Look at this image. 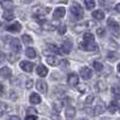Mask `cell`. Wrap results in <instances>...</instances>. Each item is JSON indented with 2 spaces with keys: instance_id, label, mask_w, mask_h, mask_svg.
<instances>
[{
  "instance_id": "26",
  "label": "cell",
  "mask_w": 120,
  "mask_h": 120,
  "mask_svg": "<svg viewBox=\"0 0 120 120\" xmlns=\"http://www.w3.org/2000/svg\"><path fill=\"white\" fill-rule=\"evenodd\" d=\"M22 40H23V42H24L25 45H31V43H33V38L30 37L29 35H23V36H22Z\"/></svg>"
},
{
  "instance_id": "36",
  "label": "cell",
  "mask_w": 120,
  "mask_h": 120,
  "mask_svg": "<svg viewBox=\"0 0 120 120\" xmlns=\"http://www.w3.org/2000/svg\"><path fill=\"white\" fill-rule=\"evenodd\" d=\"M5 58H6V56H5V54H4L3 52H0V65H1V64L4 63V60H5Z\"/></svg>"
},
{
  "instance_id": "17",
  "label": "cell",
  "mask_w": 120,
  "mask_h": 120,
  "mask_svg": "<svg viewBox=\"0 0 120 120\" xmlns=\"http://www.w3.org/2000/svg\"><path fill=\"white\" fill-rule=\"evenodd\" d=\"M0 5H1V7L5 8V10L13 8V1L12 0H0Z\"/></svg>"
},
{
  "instance_id": "39",
  "label": "cell",
  "mask_w": 120,
  "mask_h": 120,
  "mask_svg": "<svg viewBox=\"0 0 120 120\" xmlns=\"http://www.w3.org/2000/svg\"><path fill=\"white\" fill-rule=\"evenodd\" d=\"M115 11L120 13V3H119V4H116V6H115Z\"/></svg>"
},
{
  "instance_id": "38",
  "label": "cell",
  "mask_w": 120,
  "mask_h": 120,
  "mask_svg": "<svg viewBox=\"0 0 120 120\" xmlns=\"http://www.w3.org/2000/svg\"><path fill=\"white\" fill-rule=\"evenodd\" d=\"M25 118H26V119H34V120H35V119H37V115H33V114H29V115H26Z\"/></svg>"
},
{
  "instance_id": "30",
  "label": "cell",
  "mask_w": 120,
  "mask_h": 120,
  "mask_svg": "<svg viewBox=\"0 0 120 120\" xmlns=\"http://www.w3.org/2000/svg\"><path fill=\"white\" fill-rule=\"evenodd\" d=\"M7 59H8V61H11V63H13V61H16V60L18 59V56L16 55V54H8L7 55Z\"/></svg>"
},
{
  "instance_id": "37",
  "label": "cell",
  "mask_w": 120,
  "mask_h": 120,
  "mask_svg": "<svg viewBox=\"0 0 120 120\" xmlns=\"http://www.w3.org/2000/svg\"><path fill=\"white\" fill-rule=\"evenodd\" d=\"M4 91H5V86L3 84H0V96L4 95Z\"/></svg>"
},
{
  "instance_id": "29",
  "label": "cell",
  "mask_w": 120,
  "mask_h": 120,
  "mask_svg": "<svg viewBox=\"0 0 120 120\" xmlns=\"http://www.w3.org/2000/svg\"><path fill=\"white\" fill-rule=\"evenodd\" d=\"M93 67L96 70V71H101V70L103 68V65L101 63H98V61H94L93 63Z\"/></svg>"
},
{
  "instance_id": "19",
  "label": "cell",
  "mask_w": 120,
  "mask_h": 120,
  "mask_svg": "<svg viewBox=\"0 0 120 120\" xmlns=\"http://www.w3.org/2000/svg\"><path fill=\"white\" fill-rule=\"evenodd\" d=\"M105 111V105L103 103H100L95 107V109H93V115H98V114H101L102 112Z\"/></svg>"
},
{
  "instance_id": "16",
  "label": "cell",
  "mask_w": 120,
  "mask_h": 120,
  "mask_svg": "<svg viewBox=\"0 0 120 120\" xmlns=\"http://www.w3.org/2000/svg\"><path fill=\"white\" fill-rule=\"evenodd\" d=\"M3 17H4L5 21H12V19L15 18V13H13V11H12V8H10V10H5Z\"/></svg>"
},
{
  "instance_id": "40",
  "label": "cell",
  "mask_w": 120,
  "mask_h": 120,
  "mask_svg": "<svg viewBox=\"0 0 120 120\" xmlns=\"http://www.w3.org/2000/svg\"><path fill=\"white\" fill-rule=\"evenodd\" d=\"M116 70H118V72L120 73V63L118 64V66H116Z\"/></svg>"
},
{
  "instance_id": "27",
  "label": "cell",
  "mask_w": 120,
  "mask_h": 120,
  "mask_svg": "<svg viewBox=\"0 0 120 120\" xmlns=\"http://www.w3.org/2000/svg\"><path fill=\"white\" fill-rule=\"evenodd\" d=\"M56 30H58V33H59L60 35H64V34L66 33V25H64V24H59L58 28H56Z\"/></svg>"
},
{
  "instance_id": "14",
  "label": "cell",
  "mask_w": 120,
  "mask_h": 120,
  "mask_svg": "<svg viewBox=\"0 0 120 120\" xmlns=\"http://www.w3.org/2000/svg\"><path fill=\"white\" fill-rule=\"evenodd\" d=\"M46 61H47V64H49L51 66H58V65L60 64V60H59L56 56H54V55L47 56V58H46Z\"/></svg>"
},
{
  "instance_id": "5",
  "label": "cell",
  "mask_w": 120,
  "mask_h": 120,
  "mask_svg": "<svg viewBox=\"0 0 120 120\" xmlns=\"http://www.w3.org/2000/svg\"><path fill=\"white\" fill-rule=\"evenodd\" d=\"M35 83H36V89L38 90L40 93H42V94H46V93H47L48 86H47V83H46L45 81H42V79H38V81H36Z\"/></svg>"
},
{
  "instance_id": "21",
  "label": "cell",
  "mask_w": 120,
  "mask_h": 120,
  "mask_svg": "<svg viewBox=\"0 0 120 120\" xmlns=\"http://www.w3.org/2000/svg\"><path fill=\"white\" fill-rule=\"evenodd\" d=\"M93 17L95 19H97V21H102V19L105 18V13L101 11V10H96V11L93 12Z\"/></svg>"
},
{
  "instance_id": "24",
  "label": "cell",
  "mask_w": 120,
  "mask_h": 120,
  "mask_svg": "<svg viewBox=\"0 0 120 120\" xmlns=\"http://www.w3.org/2000/svg\"><path fill=\"white\" fill-rule=\"evenodd\" d=\"M83 40H85V41H95V37L91 33H84L83 34Z\"/></svg>"
},
{
  "instance_id": "15",
  "label": "cell",
  "mask_w": 120,
  "mask_h": 120,
  "mask_svg": "<svg viewBox=\"0 0 120 120\" xmlns=\"http://www.w3.org/2000/svg\"><path fill=\"white\" fill-rule=\"evenodd\" d=\"M29 101H30V103H33V105H38V103H41V97H40L38 94L33 93L31 95H30V97H29Z\"/></svg>"
},
{
  "instance_id": "18",
  "label": "cell",
  "mask_w": 120,
  "mask_h": 120,
  "mask_svg": "<svg viewBox=\"0 0 120 120\" xmlns=\"http://www.w3.org/2000/svg\"><path fill=\"white\" fill-rule=\"evenodd\" d=\"M65 116L67 119H72L76 116V109L73 107H67L66 108V112H65Z\"/></svg>"
},
{
  "instance_id": "34",
  "label": "cell",
  "mask_w": 120,
  "mask_h": 120,
  "mask_svg": "<svg viewBox=\"0 0 120 120\" xmlns=\"http://www.w3.org/2000/svg\"><path fill=\"white\" fill-rule=\"evenodd\" d=\"M93 100H94V95H90L86 100H85V103L86 105H89V103H91V101H93Z\"/></svg>"
},
{
  "instance_id": "35",
  "label": "cell",
  "mask_w": 120,
  "mask_h": 120,
  "mask_svg": "<svg viewBox=\"0 0 120 120\" xmlns=\"http://www.w3.org/2000/svg\"><path fill=\"white\" fill-rule=\"evenodd\" d=\"M60 64H61V67H63V68L68 66V61H67V60H61V61H60Z\"/></svg>"
},
{
  "instance_id": "22",
  "label": "cell",
  "mask_w": 120,
  "mask_h": 120,
  "mask_svg": "<svg viewBox=\"0 0 120 120\" xmlns=\"http://www.w3.org/2000/svg\"><path fill=\"white\" fill-rule=\"evenodd\" d=\"M63 106H64V103H63V102H59V101L54 102V103H53V109H54V112L59 113V112L63 109Z\"/></svg>"
},
{
  "instance_id": "2",
  "label": "cell",
  "mask_w": 120,
  "mask_h": 120,
  "mask_svg": "<svg viewBox=\"0 0 120 120\" xmlns=\"http://www.w3.org/2000/svg\"><path fill=\"white\" fill-rule=\"evenodd\" d=\"M79 49H83V51H89V52H97V45L94 42V41H83L79 43Z\"/></svg>"
},
{
  "instance_id": "10",
  "label": "cell",
  "mask_w": 120,
  "mask_h": 120,
  "mask_svg": "<svg viewBox=\"0 0 120 120\" xmlns=\"http://www.w3.org/2000/svg\"><path fill=\"white\" fill-rule=\"evenodd\" d=\"M72 49V43L70 41H65L61 46V48H60V53L61 54H68L70 52H71Z\"/></svg>"
},
{
  "instance_id": "6",
  "label": "cell",
  "mask_w": 120,
  "mask_h": 120,
  "mask_svg": "<svg viewBox=\"0 0 120 120\" xmlns=\"http://www.w3.org/2000/svg\"><path fill=\"white\" fill-rule=\"evenodd\" d=\"M19 66H21V68L25 72H31L34 70V64L31 61H25V60H23V61H21Z\"/></svg>"
},
{
  "instance_id": "12",
  "label": "cell",
  "mask_w": 120,
  "mask_h": 120,
  "mask_svg": "<svg viewBox=\"0 0 120 120\" xmlns=\"http://www.w3.org/2000/svg\"><path fill=\"white\" fill-rule=\"evenodd\" d=\"M67 83L71 86H76L78 84V76L76 73H70L67 77Z\"/></svg>"
},
{
  "instance_id": "9",
  "label": "cell",
  "mask_w": 120,
  "mask_h": 120,
  "mask_svg": "<svg viewBox=\"0 0 120 120\" xmlns=\"http://www.w3.org/2000/svg\"><path fill=\"white\" fill-rule=\"evenodd\" d=\"M81 76H82V78L83 79H90L91 78V75H93V72H91V70H90L89 67H86V66H83V67H81Z\"/></svg>"
},
{
  "instance_id": "13",
  "label": "cell",
  "mask_w": 120,
  "mask_h": 120,
  "mask_svg": "<svg viewBox=\"0 0 120 120\" xmlns=\"http://www.w3.org/2000/svg\"><path fill=\"white\" fill-rule=\"evenodd\" d=\"M12 76V71H11V68L10 67H3L1 70H0V77L1 78H5V79H7V78H10Z\"/></svg>"
},
{
  "instance_id": "1",
  "label": "cell",
  "mask_w": 120,
  "mask_h": 120,
  "mask_svg": "<svg viewBox=\"0 0 120 120\" xmlns=\"http://www.w3.org/2000/svg\"><path fill=\"white\" fill-rule=\"evenodd\" d=\"M70 12H71V18L73 19V21H81V19L83 18V16H84V11H83L82 6H79V4H77V3L71 5Z\"/></svg>"
},
{
  "instance_id": "23",
  "label": "cell",
  "mask_w": 120,
  "mask_h": 120,
  "mask_svg": "<svg viewBox=\"0 0 120 120\" xmlns=\"http://www.w3.org/2000/svg\"><path fill=\"white\" fill-rule=\"evenodd\" d=\"M84 3H85V7L88 10H93L95 7V0H84Z\"/></svg>"
},
{
  "instance_id": "31",
  "label": "cell",
  "mask_w": 120,
  "mask_h": 120,
  "mask_svg": "<svg viewBox=\"0 0 120 120\" xmlns=\"http://www.w3.org/2000/svg\"><path fill=\"white\" fill-rule=\"evenodd\" d=\"M97 35H98L100 37H105V36H106V30L102 29V28H98V29H97Z\"/></svg>"
},
{
  "instance_id": "7",
  "label": "cell",
  "mask_w": 120,
  "mask_h": 120,
  "mask_svg": "<svg viewBox=\"0 0 120 120\" xmlns=\"http://www.w3.org/2000/svg\"><path fill=\"white\" fill-rule=\"evenodd\" d=\"M6 30L10 33H18V31H21L22 30V25L19 22H16V23H12V24H10L6 26Z\"/></svg>"
},
{
  "instance_id": "41",
  "label": "cell",
  "mask_w": 120,
  "mask_h": 120,
  "mask_svg": "<svg viewBox=\"0 0 120 120\" xmlns=\"http://www.w3.org/2000/svg\"><path fill=\"white\" fill-rule=\"evenodd\" d=\"M119 113H120V107H119Z\"/></svg>"
},
{
  "instance_id": "32",
  "label": "cell",
  "mask_w": 120,
  "mask_h": 120,
  "mask_svg": "<svg viewBox=\"0 0 120 120\" xmlns=\"http://www.w3.org/2000/svg\"><path fill=\"white\" fill-rule=\"evenodd\" d=\"M5 111H6V105H5V103H3V102H0V116L4 115Z\"/></svg>"
},
{
  "instance_id": "33",
  "label": "cell",
  "mask_w": 120,
  "mask_h": 120,
  "mask_svg": "<svg viewBox=\"0 0 120 120\" xmlns=\"http://www.w3.org/2000/svg\"><path fill=\"white\" fill-rule=\"evenodd\" d=\"M33 85H34V82L31 81V79H28V81H26V88H28V89H30Z\"/></svg>"
},
{
  "instance_id": "11",
  "label": "cell",
  "mask_w": 120,
  "mask_h": 120,
  "mask_svg": "<svg viewBox=\"0 0 120 120\" xmlns=\"http://www.w3.org/2000/svg\"><path fill=\"white\" fill-rule=\"evenodd\" d=\"M36 73L40 76V77H46L47 75H48V68L45 66V65H38L37 67H36Z\"/></svg>"
},
{
  "instance_id": "4",
  "label": "cell",
  "mask_w": 120,
  "mask_h": 120,
  "mask_svg": "<svg viewBox=\"0 0 120 120\" xmlns=\"http://www.w3.org/2000/svg\"><path fill=\"white\" fill-rule=\"evenodd\" d=\"M10 47H11V49L15 53H19L21 49H22L21 42H19V40H17V38H11V41H10Z\"/></svg>"
},
{
  "instance_id": "25",
  "label": "cell",
  "mask_w": 120,
  "mask_h": 120,
  "mask_svg": "<svg viewBox=\"0 0 120 120\" xmlns=\"http://www.w3.org/2000/svg\"><path fill=\"white\" fill-rule=\"evenodd\" d=\"M48 48L51 49L52 52H54V53H56V54H61L60 53V48L58 47V46H55V45H53V43H48Z\"/></svg>"
},
{
  "instance_id": "28",
  "label": "cell",
  "mask_w": 120,
  "mask_h": 120,
  "mask_svg": "<svg viewBox=\"0 0 120 120\" xmlns=\"http://www.w3.org/2000/svg\"><path fill=\"white\" fill-rule=\"evenodd\" d=\"M116 109H118V106L113 102V103L109 105V107H108V112L111 113V114H113V113H115V112H116Z\"/></svg>"
},
{
  "instance_id": "20",
  "label": "cell",
  "mask_w": 120,
  "mask_h": 120,
  "mask_svg": "<svg viewBox=\"0 0 120 120\" xmlns=\"http://www.w3.org/2000/svg\"><path fill=\"white\" fill-rule=\"evenodd\" d=\"M25 55L28 56V58H30V59H35L36 56H37V54H36V51L34 48H26V51H25Z\"/></svg>"
},
{
  "instance_id": "3",
  "label": "cell",
  "mask_w": 120,
  "mask_h": 120,
  "mask_svg": "<svg viewBox=\"0 0 120 120\" xmlns=\"http://www.w3.org/2000/svg\"><path fill=\"white\" fill-rule=\"evenodd\" d=\"M107 25L109 28V30L112 31V34H114L115 36L119 35V30H120V26H119V23L113 18H109L108 22H107Z\"/></svg>"
},
{
  "instance_id": "42",
  "label": "cell",
  "mask_w": 120,
  "mask_h": 120,
  "mask_svg": "<svg viewBox=\"0 0 120 120\" xmlns=\"http://www.w3.org/2000/svg\"><path fill=\"white\" fill-rule=\"evenodd\" d=\"M0 26H1V22H0Z\"/></svg>"
},
{
  "instance_id": "8",
  "label": "cell",
  "mask_w": 120,
  "mask_h": 120,
  "mask_svg": "<svg viewBox=\"0 0 120 120\" xmlns=\"http://www.w3.org/2000/svg\"><path fill=\"white\" fill-rule=\"evenodd\" d=\"M66 13V10L65 7H58L54 10V12H53V18L54 19H61Z\"/></svg>"
}]
</instances>
